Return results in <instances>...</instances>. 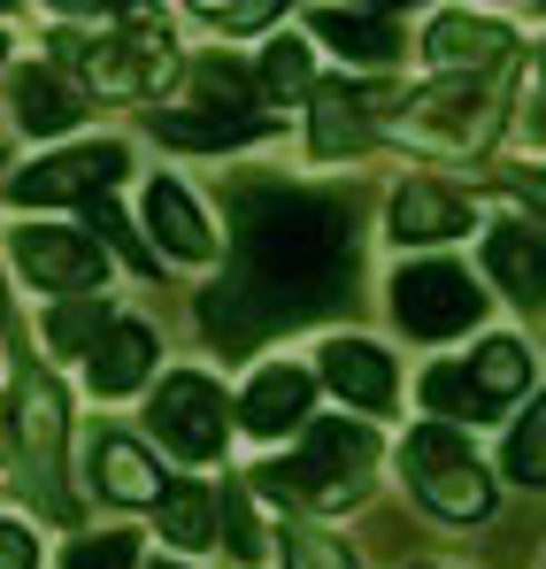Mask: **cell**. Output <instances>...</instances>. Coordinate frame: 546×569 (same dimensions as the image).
Here are the masks:
<instances>
[{"label":"cell","mask_w":546,"mask_h":569,"mask_svg":"<svg viewBox=\"0 0 546 569\" xmlns=\"http://www.w3.org/2000/svg\"><path fill=\"white\" fill-rule=\"evenodd\" d=\"M155 569H178V562H155Z\"/></svg>","instance_id":"36"},{"label":"cell","mask_w":546,"mask_h":569,"mask_svg":"<svg viewBox=\"0 0 546 569\" xmlns=\"http://www.w3.org/2000/svg\"><path fill=\"white\" fill-rule=\"evenodd\" d=\"M16 270L39 284V292H78L92 300V284H100V247H92L86 231H62V223H31V231H16Z\"/></svg>","instance_id":"7"},{"label":"cell","mask_w":546,"mask_h":569,"mask_svg":"<svg viewBox=\"0 0 546 569\" xmlns=\"http://www.w3.org/2000/svg\"><path fill=\"white\" fill-rule=\"evenodd\" d=\"M485 316V292L469 284V270L455 262H408L400 278H393V323L408 331V339H455Z\"/></svg>","instance_id":"3"},{"label":"cell","mask_w":546,"mask_h":569,"mask_svg":"<svg viewBox=\"0 0 546 569\" xmlns=\"http://www.w3.org/2000/svg\"><path fill=\"white\" fill-rule=\"evenodd\" d=\"M62 569H139V539L131 531H100V539H70Z\"/></svg>","instance_id":"29"},{"label":"cell","mask_w":546,"mask_h":569,"mask_svg":"<svg viewBox=\"0 0 546 569\" xmlns=\"http://www.w3.org/2000/svg\"><path fill=\"white\" fill-rule=\"evenodd\" d=\"M308 400H316V378H308V370H292V362H270L262 378L247 385L239 423H247V431H262V439L300 431V423H308Z\"/></svg>","instance_id":"12"},{"label":"cell","mask_w":546,"mask_h":569,"mask_svg":"<svg viewBox=\"0 0 546 569\" xmlns=\"http://www.w3.org/2000/svg\"><path fill=\"white\" fill-rule=\"evenodd\" d=\"M200 16H208L216 31H262V23H277L270 0H200Z\"/></svg>","instance_id":"33"},{"label":"cell","mask_w":546,"mask_h":569,"mask_svg":"<svg viewBox=\"0 0 546 569\" xmlns=\"http://www.w3.org/2000/svg\"><path fill=\"white\" fill-rule=\"evenodd\" d=\"M355 284V216L331 192L255 186L231 200V278L200 292V331L224 355L339 308Z\"/></svg>","instance_id":"1"},{"label":"cell","mask_w":546,"mask_h":569,"mask_svg":"<svg viewBox=\"0 0 546 569\" xmlns=\"http://www.w3.org/2000/svg\"><path fill=\"white\" fill-rule=\"evenodd\" d=\"M0 47H8V39H0Z\"/></svg>","instance_id":"37"},{"label":"cell","mask_w":546,"mask_h":569,"mask_svg":"<svg viewBox=\"0 0 546 569\" xmlns=\"http://www.w3.org/2000/svg\"><path fill=\"white\" fill-rule=\"evenodd\" d=\"M539 208H546V178H539Z\"/></svg>","instance_id":"35"},{"label":"cell","mask_w":546,"mask_h":569,"mask_svg":"<svg viewBox=\"0 0 546 569\" xmlns=\"http://www.w3.org/2000/svg\"><path fill=\"white\" fill-rule=\"evenodd\" d=\"M192 86H200V108H247V70H231V62H200L192 70Z\"/></svg>","instance_id":"32"},{"label":"cell","mask_w":546,"mask_h":569,"mask_svg":"<svg viewBox=\"0 0 546 569\" xmlns=\"http://www.w3.org/2000/svg\"><path fill=\"white\" fill-rule=\"evenodd\" d=\"M147 423L162 431V447H170V455H185V462H216V455H224V439H231L224 385H216V378H192V370L162 378L155 416H147Z\"/></svg>","instance_id":"4"},{"label":"cell","mask_w":546,"mask_h":569,"mask_svg":"<svg viewBox=\"0 0 546 569\" xmlns=\"http://www.w3.org/2000/svg\"><path fill=\"white\" fill-rule=\"evenodd\" d=\"M469 378H477V392H485V408L532 392V355H524V339H485V347L469 355Z\"/></svg>","instance_id":"20"},{"label":"cell","mask_w":546,"mask_h":569,"mask_svg":"<svg viewBox=\"0 0 546 569\" xmlns=\"http://www.w3.org/2000/svg\"><path fill=\"white\" fill-rule=\"evenodd\" d=\"M369 462H377L369 423H339V416H324V423H308V447H300V462H285V477H292V500L347 508V500L363 492Z\"/></svg>","instance_id":"2"},{"label":"cell","mask_w":546,"mask_h":569,"mask_svg":"<svg viewBox=\"0 0 546 569\" xmlns=\"http://www.w3.org/2000/svg\"><path fill=\"white\" fill-rule=\"evenodd\" d=\"M86 216H92V231H100V239H108V247H116V254H123L131 270H155V247H147V239L131 231V216H123V208H116L108 192H100V200H86Z\"/></svg>","instance_id":"28"},{"label":"cell","mask_w":546,"mask_h":569,"mask_svg":"<svg viewBox=\"0 0 546 569\" xmlns=\"http://www.w3.org/2000/svg\"><path fill=\"white\" fill-rule=\"evenodd\" d=\"M108 331H116V323H108V300H100V292H92V300H62V308L47 316V339H54L62 355H92Z\"/></svg>","instance_id":"25"},{"label":"cell","mask_w":546,"mask_h":569,"mask_svg":"<svg viewBox=\"0 0 546 569\" xmlns=\"http://www.w3.org/2000/svg\"><path fill=\"white\" fill-rule=\"evenodd\" d=\"M262 86H270V93H300V86H308V47H300V39H277L270 54H262Z\"/></svg>","instance_id":"31"},{"label":"cell","mask_w":546,"mask_h":569,"mask_svg":"<svg viewBox=\"0 0 546 569\" xmlns=\"http://www.w3.org/2000/svg\"><path fill=\"white\" fill-rule=\"evenodd\" d=\"M424 54H431L439 70H493V62H508V31H500L493 16H461V8H447V16L431 23Z\"/></svg>","instance_id":"14"},{"label":"cell","mask_w":546,"mask_h":569,"mask_svg":"<svg viewBox=\"0 0 546 569\" xmlns=\"http://www.w3.org/2000/svg\"><path fill=\"white\" fill-rule=\"evenodd\" d=\"M393 93L385 86H324L316 93V154H339V147H363L369 139V116H385Z\"/></svg>","instance_id":"15"},{"label":"cell","mask_w":546,"mask_h":569,"mask_svg":"<svg viewBox=\"0 0 546 569\" xmlns=\"http://www.w3.org/2000/svg\"><path fill=\"white\" fill-rule=\"evenodd\" d=\"M216 531H224V547H231L239 562H262V523H255V508H247L239 485L216 492Z\"/></svg>","instance_id":"27"},{"label":"cell","mask_w":546,"mask_h":569,"mask_svg":"<svg viewBox=\"0 0 546 569\" xmlns=\"http://www.w3.org/2000/svg\"><path fill=\"white\" fill-rule=\"evenodd\" d=\"M485 278L500 284L508 300L539 308L546 300V239L532 223H493V231H485Z\"/></svg>","instance_id":"10"},{"label":"cell","mask_w":546,"mask_h":569,"mask_svg":"<svg viewBox=\"0 0 546 569\" xmlns=\"http://www.w3.org/2000/svg\"><path fill=\"white\" fill-rule=\"evenodd\" d=\"M308 31L331 39L347 62H393L400 54V16L393 8H308Z\"/></svg>","instance_id":"13"},{"label":"cell","mask_w":546,"mask_h":569,"mask_svg":"<svg viewBox=\"0 0 546 569\" xmlns=\"http://www.w3.org/2000/svg\"><path fill=\"white\" fill-rule=\"evenodd\" d=\"M92 485H100V500H116V508H162V477H155V462H147L139 439H100V447H92Z\"/></svg>","instance_id":"17"},{"label":"cell","mask_w":546,"mask_h":569,"mask_svg":"<svg viewBox=\"0 0 546 569\" xmlns=\"http://www.w3.org/2000/svg\"><path fill=\"white\" fill-rule=\"evenodd\" d=\"M147 370H155V331L147 323H116L100 347H92V392H139L147 385Z\"/></svg>","instance_id":"18"},{"label":"cell","mask_w":546,"mask_h":569,"mask_svg":"<svg viewBox=\"0 0 546 569\" xmlns=\"http://www.w3.org/2000/svg\"><path fill=\"white\" fill-rule=\"evenodd\" d=\"M469 462H477L469 455V431H455V423H424L400 447V470L416 477V485H431V477H447V470H469Z\"/></svg>","instance_id":"21"},{"label":"cell","mask_w":546,"mask_h":569,"mask_svg":"<svg viewBox=\"0 0 546 569\" xmlns=\"http://www.w3.org/2000/svg\"><path fill=\"white\" fill-rule=\"evenodd\" d=\"M16 116H23V131H70L78 123V93L54 78V70H16Z\"/></svg>","instance_id":"19"},{"label":"cell","mask_w":546,"mask_h":569,"mask_svg":"<svg viewBox=\"0 0 546 569\" xmlns=\"http://www.w3.org/2000/svg\"><path fill=\"white\" fill-rule=\"evenodd\" d=\"M416 492H424V508L447 516V523H485V516H493V477L477 470V462H469V470L431 477V485H416Z\"/></svg>","instance_id":"22"},{"label":"cell","mask_w":546,"mask_h":569,"mask_svg":"<svg viewBox=\"0 0 546 569\" xmlns=\"http://www.w3.org/2000/svg\"><path fill=\"white\" fill-rule=\"evenodd\" d=\"M270 131V116H255V108H155V139L162 147H200V154H216V147H247V139H262Z\"/></svg>","instance_id":"11"},{"label":"cell","mask_w":546,"mask_h":569,"mask_svg":"<svg viewBox=\"0 0 546 569\" xmlns=\"http://www.w3.org/2000/svg\"><path fill=\"white\" fill-rule=\"evenodd\" d=\"M0 569H39V539L23 523H0Z\"/></svg>","instance_id":"34"},{"label":"cell","mask_w":546,"mask_h":569,"mask_svg":"<svg viewBox=\"0 0 546 569\" xmlns=\"http://www.w3.org/2000/svg\"><path fill=\"white\" fill-rule=\"evenodd\" d=\"M316 378L331 385L347 408H363V416L393 408V392H400V378H393V355H385L377 339H331V347H324V362H316Z\"/></svg>","instance_id":"8"},{"label":"cell","mask_w":546,"mask_h":569,"mask_svg":"<svg viewBox=\"0 0 546 569\" xmlns=\"http://www.w3.org/2000/svg\"><path fill=\"white\" fill-rule=\"evenodd\" d=\"M16 431H23V447H31V492L54 508V516H70V492L54 485L62 477V431H70V408H62V385L54 378H31L16 385Z\"/></svg>","instance_id":"6"},{"label":"cell","mask_w":546,"mask_h":569,"mask_svg":"<svg viewBox=\"0 0 546 569\" xmlns=\"http://www.w3.org/2000/svg\"><path fill=\"white\" fill-rule=\"evenodd\" d=\"M285 569H355V555L331 547L324 531H285Z\"/></svg>","instance_id":"30"},{"label":"cell","mask_w":546,"mask_h":569,"mask_svg":"<svg viewBox=\"0 0 546 569\" xmlns=\"http://www.w3.org/2000/svg\"><path fill=\"white\" fill-rule=\"evenodd\" d=\"M131 170V154H123V139H92V147H70V154H47V162H31V170H16V200L23 208H54V200H100V192L116 186Z\"/></svg>","instance_id":"5"},{"label":"cell","mask_w":546,"mask_h":569,"mask_svg":"<svg viewBox=\"0 0 546 569\" xmlns=\"http://www.w3.org/2000/svg\"><path fill=\"white\" fill-rule=\"evenodd\" d=\"M424 408H431L439 423H455V431H461V423H477V416H493L485 392H477V378H469L461 362H439V370L424 378Z\"/></svg>","instance_id":"24"},{"label":"cell","mask_w":546,"mask_h":569,"mask_svg":"<svg viewBox=\"0 0 546 569\" xmlns=\"http://www.w3.org/2000/svg\"><path fill=\"white\" fill-rule=\"evenodd\" d=\"M508 477L516 485H546V392H532V416H516V431H508Z\"/></svg>","instance_id":"26"},{"label":"cell","mask_w":546,"mask_h":569,"mask_svg":"<svg viewBox=\"0 0 546 569\" xmlns=\"http://www.w3.org/2000/svg\"><path fill=\"white\" fill-rule=\"evenodd\" d=\"M469 231V200L439 178H408L393 192V239L400 247H439V239H461Z\"/></svg>","instance_id":"9"},{"label":"cell","mask_w":546,"mask_h":569,"mask_svg":"<svg viewBox=\"0 0 546 569\" xmlns=\"http://www.w3.org/2000/svg\"><path fill=\"white\" fill-rule=\"evenodd\" d=\"M147 231L162 239V254H178V262H208L216 254V231H208V216L192 208V192L170 186V178H155L147 192Z\"/></svg>","instance_id":"16"},{"label":"cell","mask_w":546,"mask_h":569,"mask_svg":"<svg viewBox=\"0 0 546 569\" xmlns=\"http://www.w3.org/2000/svg\"><path fill=\"white\" fill-rule=\"evenodd\" d=\"M162 539H178V547H216V492L170 485V492H162Z\"/></svg>","instance_id":"23"}]
</instances>
